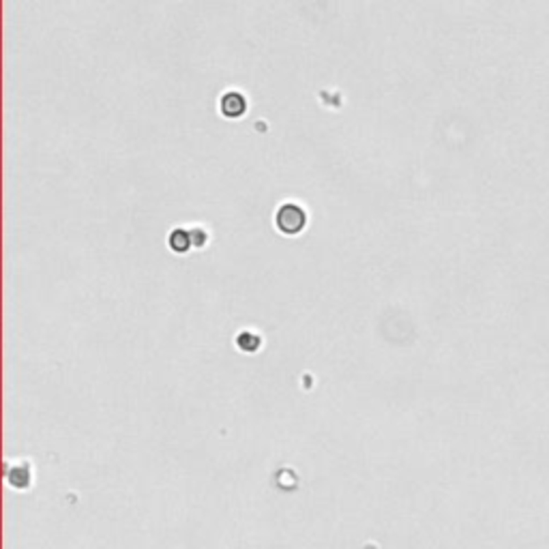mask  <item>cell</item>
<instances>
[{
    "mask_svg": "<svg viewBox=\"0 0 549 549\" xmlns=\"http://www.w3.org/2000/svg\"><path fill=\"white\" fill-rule=\"evenodd\" d=\"M168 247L176 253H187L191 247H193V240H191V230H185V228H176L170 232L168 236Z\"/></svg>",
    "mask_w": 549,
    "mask_h": 549,
    "instance_id": "277c9868",
    "label": "cell"
},
{
    "mask_svg": "<svg viewBox=\"0 0 549 549\" xmlns=\"http://www.w3.org/2000/svg\"><path fill=\"white\" fill-rule=\"evenodd\" d=\"M191 240H193V247H204L208 243V234L206 230L202 228H193L191 230Z\"/></svg>",
    "mask_w": 549,
    "mask_h": 549,
    "instance_id": "8992f818",
    "label": "cell"
},
{
    "mask_svg": "<svg viewBox=\"0 0 549 549\" xmlns=\"http://www.w3.org/2000/svg\"><path fill=\"white\" fill-rule=\"evenodd\" d=\"M219 112H221L225 118H232V120L245 116V112H247V97L243 92H238V90L225 92L221 97V101H219Z\"/></svg>",
    "mask_w": 549,
    "mask_h": 549,
    "instance_id": "7a4b0ae2",
    "label": "cell"
},
{
    "mask_svg": "<svg viewBox=\"0 0 549 549\" xmlns=\"http://www.w3.org/2000/svg\"><path fill=\"white\" fill-rule=\"evenodd\" d=\"M262 346V339L260 335H255L251 331H243L238 337H236V348L243 350V352H257Z\"/></svg>",
    "mask_w": 549,
    "mask_h": 549,
    "instance_id": "5b68a950",
    "label": "cell"
},
{
    "mask_svg": "<svg viewBox=\"0 0 549 549\" xmlns=\"http://www.w3.org/2000/svg\"><path fill=\"white\" fill-rule=\"evenodd\" d=\"M30 465L26 461L15 463L13 468H7V481L11 483L13 487L18 489H26L30 485Z\"/></svg>",
    "mask_w": 549,
    "mask_h": 549,
    "instance_id": "3957f363",
    "label": "cell"
},
{
    "mask_svg": "<svg viewBox=\"0 0 549 549\" xmlns=\"http://www.w3.org/2000/svg\"><path fill=\"white\" fill-rule=\"evenodd\" d=\"M274 225L285 236H296L307 228V211L296 202H283L274 213Z\"/></svg>",
    "mask_w": 549,
    "mask_h": 549,
    "instance_id": "6da1fadb",
    "label": "cell"
}]
</instances>
